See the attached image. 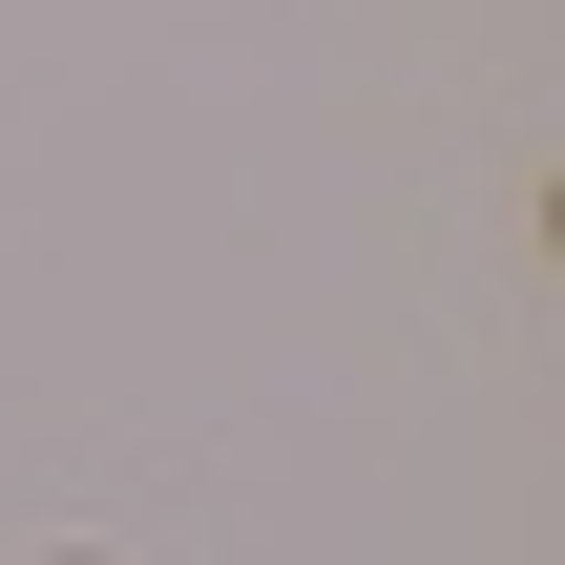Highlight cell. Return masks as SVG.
I'll return each instance as SVG.
<instances>
[{"label":"cell","instance_id":"cell-1","mask_svg":"<svg viewBox=\"0 0 565 565\" xmlns=\"http://www.w3.org/2000/svg\"><path fill=\"white\" fill-rule=\"evenodd\" d=\"M63 565H84V545H63Z\"/></svg>","mask_w":565,"mask_h":565}]
</instances>
